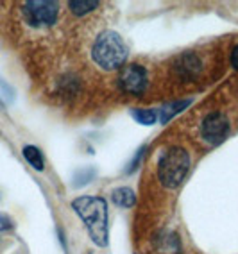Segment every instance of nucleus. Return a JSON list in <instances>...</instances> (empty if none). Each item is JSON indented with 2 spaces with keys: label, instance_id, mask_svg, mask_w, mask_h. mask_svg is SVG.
Returning <instances> with one entry per match:
<instances>
[{
  "label": "nucleus",
  "instance_id": "obj_1",
  "mask_svg": "<svg viewBox=\"0 0 238 254\" xmlns=\"http://www.w3.org/2000/svg\"><path fill=\"white\" fill-rule=\"evenodd\" d=\"M72 209L83 218L92 242L99 247L108 245V202L102 197H77Z\"/></svg>",
  "mask_w": 238,
  "mask_h": 254
},
{
  "label": "nucleus",
  "instance_id": "obj_2",
  "mask_svg": "<svg viewBox=\"0 0 238 254\" xmlns=\"http://www.w3.org/2000/svg\"><path fill=\"white\" fill-rule=\"evenodd\" d=\"M92 58L97 66L106 72H113L124 66L127 59V47L119 32L104 31L97 36L92 47Z\"/></svg>",
  "mask_w": 238,
  "mask_h": 254
},
{
  "label": "nucleus",
  "instance_id": "obj_3",
  "mask_svg": "<svg viewBox=\"0 0 238 254\" xmlns=\"http://www.w3.org/2000/svg\"><path fill=\"white\" fill-rule=\"evenodd\" d=\"M188 170H190V156L183 147H170L158 161V179L169 190H176L181 186Z\"/></svg>",
  "mask_w": 238,
  "mask_h": 254
},
{
  "label": "nucleus",
  "instance_id": "obj_4",
  "mask_svg": "<svg viewBox=\"0 0 238 254\" xmlns=\"http://www.w3.org/2000/svg\"><path fill=\"white\" fill-rule=\"evenodd\" d=\"M23 20L31 27H51L60 14V5L52 0H29L22 7Z\"/></svg>",
  "mask_w": 238,
  "mask_h": 254
},
{
  "label": "nucleus",
  "instance_id": "obj_5",
  "mask_svg": "<svg viewBox=\"0 0 238 254\" xmlns=\"http://www.w3.org/2000/svg\"><path fill=\"white\" fill-rule=\"evenodd\" d=\"M119 84L125 93L142 95L149 84V73L142 64H127L119 75Z\"/></svg>",
  "mask_w": 238,
  "mask_h": 254
},
{
  "label": "nucleus",
  "instance_id": "obj_6",
  "mask_svg": "<svg viewBox=\"0 0 238 254\" xmlns=\"http://www.w3.org/2000/svg\"><path fill=\"white\" fill-rule=\"evenodd\" d=\"M201 134L208 143H211V145H219L220 141H224L226 136L229 134L228 118H226L222 113H219V111L210 113L204 120H202Z\"/></svg>",
  "mask_w": 238,
  "mask_h": 254
},
{
  "label": "nucleus",
  "instance_id": "obj_7",
  "mask_svg": "<svg viewBox=\"0 0 238 254\" xmlns=\"http://www.w3.org/2000/svg\"><path fill=\"white\" fill-rule=\"evenodd\" d=\"M111 200H113L119 208H131V206H134V202H136V195H134V191L131 190V188L120 186V188H115V190L111 191Z\"/></svg>",
  "mask_w": 238,
  "mask_h": 254
},
{
  "label": "nucleus",
  "instance_id": "obj_8",
  "mask_svg": "<svg viewBox=\"0 0 238 254\" xmlns=\"http://www.w3.org/2000/svg\"><path fill=\"white\" fill-rule=\"evenodd\" d=\"M158 251L160 254H179L181 245H179L178 236L174 233H163L161 238H158Z\"/></svg>",
  "mask_w": 238,
  "mask_h": 254
},
{
  "label": "nucleus",
  "instance_id": "obj_9",
  "mask_svg": "<svg viewBox=\"0 0 238 254\" xmlns=\"http://www.w3.org/2000/svg\"><path fill=\"white\" fill-rule=\"evenodd\" d=\"M23 158H25V161H27L29 165H31L34 170H38V172H42L43 168H45V159H43V154L42 150L38 149V147L34 145H25L22 150Z\"/></svg>",
  "mask_w": 238,
  "mask_h": 254
},
{
  "label": "nucleus",
  "instance_id": "obj_10",
  "mask_svg": "<svg viewBox=\"0 0 238 254\" xmlns=\"http://www.w3.org/2000/svg\"><path fill=\"white\" fill-rule=\"evenodd\" d=\"M192 104V100L186 99V100H178V102H170V104H165L163 108H161L160 111V122L161 124H167L170 120V118L174 117V115L181 113L184 108H188V106Z\"/></svg>",
  "mask_w": 238,
  "mask_h": 254
},
{
  "label": "nucleus",
  "instance_id": "obj_11",
  "mask_svg": "<svg viewBox=\"0 0 238 254\" xmlns=\"http://www.w3.org/2000/svg\"><path fill=\"white\" fill-rule=\"evenodd\" d=\"M68 7L75 16H84V14L97 9L99 2L97 0H72V2H68Z\"/></svg>",
  "mask_w": 238,
  "mask_h": 254
},
{
  "label": "nucleus",
  "instance_id": "obj_12",
  "mask_svg": "<svg viewBox=\"0 0 238 254\" xmlns=\"http://www.w3.org/2000/svg\"><path fill=\"white\" fill-rule=\"evenodd\" d=\"M131 115H133L134 120H138L143 126H152L156 122V118H158V113L154 109H133Z\"/></svg>",
  "mask_w": 238,
  "mask_h": 254
},
{
  "label": "nucleus",
  "instance_id": "obj_13",
  "mask_svg": "<svg viewBox=\"0 0 238 254\" xmlns=\"http://www.w3.org/2000/svg\"><path fill=\"white\" fill-rule=\"evenodd\" d=\"M11 227H13V220H11L7 215H0V233L7 231Z\"/></svg>",
  "mask_w": 238,
  "mask_h": 254
},
{
  "label": "nucleus",
  "instance_id": "obj_14",
  "mask_svg": "<svg viewBox=\"0 0 238 254\" xmlns=\"http://www.w3.org/2000/svg\"><path fill=\"white\" fill-rule=\"evenodd\" d=\"M143 152H145V147H142V149L138 150V154H136V156H134V159H133V163L129 165V168H127V172H134V170H136V165H138V163H140V159H142Z\"/></svg>",
  "mask_w": 238,
  "mask_h": 254
},
{
  "label": "nucleus",
  "instance_id": "obj_15",
  "mask_svg": "<svg viewBox=\"0 0 238 254\" xmlns=\"http://www.w3.org/2000/svg\"><path fill=\"white\" fill-rule=\"evenodd\" d=\"M231 64H233V68L238 70V45L233 49V52H231Z\"/></svg>",
  "mask_w": 238,
  "mask_h": 254
}]
</instances>
